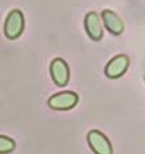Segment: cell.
Here are the masks:
<instances>
[{"label":"cell","mask_w":145,"mask_h":154,"mask_svg":"<svg viewBox=\"0 0 145 154\" xmlns=\"http://www.w3.org/2000/svg\"><path fill=\"white\" fill-rule=\"evenodd\" d=\"M77 103V95L73 92H61L52 96L49 106L54 109H69Z\"/></svg>","instance_id":"7a4b0ae2"},{"label":"cell","mask_w":145,"mask_h":154,"mask_svg":"<svg viewBox=\"0 0 145 154\" xmlns=\"http://www.w3.org/2000/svg\"><path fill=\"white\" fill-rule=\"evenodd\" d=\"M88 143L96 154H111L110 143L99 131H91L88 134Z\"/></svg>","instance_id":"277c9868"},{"label":"cell","mask_w":145,"mask_h":154,"mask_svg":"<svg viewBox=\"0 0 145 154\" xmlns=\"http://www.w3.org/2000/svg\"><path fill=\"white\" fill-rule=\"evenodd\" d=\"M103 18H105L106 27H107L111 32H119L122 30L121 22H119L111 12H105V14H103Z\"/></svg>","instance_id":"52a82bcc"},{"label":"cell","mask_w":145,"mask_h":154,"mask_svg":"<svg viewBox=\"0 0 145 154\" xmlns=\"http://www.w3.org/2000/svg\"><path fill=\"white\" fill-rule=\"evenodd\" d=\"M50 72L52 77H53L54 82L57 85H65L69 79V69L68 65L65 64V61H62L61 58H56L50 65Z\"/></svg>","instance_id":"3957f363"},{"label":"cell","mask_w":145,"mask_h":154,"mask_svg":"<svg viewBox=\"0 0 145 154\" xmlns=\"http://www.w3.org/2000/svg\"><path fill=\"white\" fill-rule=\"evenodd\" d=\"M86 30L88 32V35L95 41H99L102 38V26L99 23L96 14L91 12L87 15L86 18Z\"/></svg>","instance_id":"5b68a950"},{"label":"cell","mask_w":145,"mask_h":154,"mask_svg":"<svg viewBox=\"0 0 145 154\" xmlns=\"http://www.w3.org/2000/svg\"><path fill=\"white\" fill-rule=\"evenodd\" d=\"M14 149H15V142L8 137L0 135V154L11 153Z\"/></svg>","instance_id":"ba28073f"},{"label":"cell","mask_w":145,"mask_h":154,"mask_svg":"<svg viewBox=\"0 0 145 154\" xmlns=\"http://www.w3.org/2000/svg\"><path fill=\"white\" fill-rule=\"evenodd\" d=\"M124 68H125L124 57H118V58L113 60V61L109 64L106 72H107V75L110 77H115V76H119L122 72H124Z\"/></svg>","instance_id":"8992f818"},{"label":"cell","mask_w":145,"mask_h":154,"mask_svg":"<svg viewBox=\"0 0 145 154\" xmlns=\"http://www.w3.org/2000/svg\"><path fill=\"white\" fill-rule=\"evenodd\" d=\"M23 31V15L20 11L15 10L10 12L4 24V34L8 39H16Z\"/></svg>","instance_id":"6da1fadb"}]
</instances>
